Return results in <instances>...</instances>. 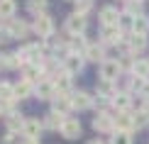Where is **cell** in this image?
Listing matches in <instances>:
<instances>
[{"mask_svg":"<svg viewBox=\"0 0 149 144\" xmlns=\"http://www.w3.org/2000/svg\"><path fill=\"white\" fill-rule=\"evenodd\" d=\"M93 129L100 132V134H113L115 132V117L110 115L108 110L95 112V117H93Z\"/></svg>","mask_w":149,"mask_h":144,"instance_id":"6da1fadb","label":"cell"},{"mask_svg":"<svg viewBox=\"0 0 149 144\" xmlns=\"http://www.w3.org/2000/svg\"><path fill=\"white\" fill-rule=\"evenodd\" d=\"M122 76V66L117 59H108L105 64H100V78L105 81H113V83H117V78Z\"/></svg>","mask_w":149,"mask_h":144,"instance_id":"7a4b0ae2","label":"cell"},{"mask_svg":"<svg viewBox=\"0 0 149 144\" xmlns=\"http://www.w3.org/2000/svg\"><path fill=\"white\" fill-rule=\"evenodd\" d=\"M144 49H147V37H139V34H130V37H125V54L139 56Z\"/></svg>","mask_w":149,"mask_h":144,"instance_id":"3957f363","label":"cell"},{"mask_svg":"<svg viewBox=\"0 0 149 144\" xmlns=\"http://www.w3.org/2000/svg\"><path fill=\"white\" fill-rule=\"evenodd\" d=\"M34 32L42 37V39H49V37L54 34V22H52V17L47 15H37V20H34Z\"/></svg>","mask_w":149,"mask_h":144,"instance_id":"277c9868","label":"cell"},{"mask_svg":"<svg viewBox=\"0 0 149 144\" xmlns=\"http://www.w3.org/2000/svg\"><path fill=\"white\" fill-rule=\"evenodd\" d=\"M120 17H122V12H117V8H113V5H105L100 10V24L103 27H120Z\"/></svg>","mask_w":149,"mask_h":144,"instance_id":"5b68a950","label":"cell"},{"mask_svg":"<svg viewBox=\"0 0 149 144\" xmlns=\"http://www.w3.org/2000/svg\"><path fill=\"white\" fill-rule=\"evenodd\" d=\"M34 93H37V98H42V100H54L56 98V86H54V81H39V83L34 86Z\"/></svg>","mask_w":149,"mask_h":144,"instance_id":"8992f818","label":"cell"},{"mask_svg":"<svg viewBox=\"0 0 149 144\" xmlns=\"http://www.w3.org/2000/svg\"><path fill=\"white\" fill-rule=\"evenodd\" d=\"M61 68H64L69 76L78 73L81 68H83V54H66V56H64V64H61Z\"/></svg>","mask_w":149,"mask_h":144,"instance_id":"52a82bcc","label":"cell"},{"mask_svg":"<svg viewBox=\"0 0 149 144\" xmlns=\"http://www.w3.org/2000/svg\"><path fill=\"white\" fill-rule=\"evenodd\" d=\"M115 129L117 132H132L134 129V117H132V110L130 112H115Z\"/></svg>","mask_w":149,"mask_h":144,"instance_id":"ba28073f","label":"cell"},{"mask_svg":"<svg viewBox=\"0 0 149 144\" xmlns=\"http://www.w3.org/2000/svg\"><path fill=\"white\" fill-rule=\"evenodd\" d=\"M83 29H86V17L83 15H78V12H73V15L66 17V32L69 34H83Z\"/></svg>","mask_w":149,"mask_h":144,"instance_id":"9c48e42d","label":"cell"},{"mask_svg":"<svg viewBox=\"0 0 149 144\" xmlns=\"http://www.w3.org/2000/svg\"><path fill=\"white\" fill-rule=\"evenodd\" d=\"M113 103V108L117 112H130L132 110V93H127V90H117V95L110 100Z\"/></svg>","mask_w":149,"mask_h":144,"instance_id":"30bf717a","label":"cell"},{"mask_svg":"<svg viewBox=\"0 0 149 144\" xmlns=\"http://www.w3.org/2000/svg\"><path fill=\"white\" fill-rule=\"evenodd\" d=\"M71 105H73V110H88V108H93V95L86 90L71 93Z\"/></svg>","mask_w":149,"mask_h":144,"instance_id":"8fae6325","label":"cell"},{"mask_svg":"<svg viewBox=\"0 0 149 144\" xmlns=\"http://www.w3.org/2000/svg\"><path fill=\"white\" fill-rule=\"evenodd\" d=\"M105 47L103 44H88V49L83 51V59H88V61H95V64H105Z\"/></svg>","mask_w":149,"mask_h":144,"instance_id":"7c38bea8","label":"cell"},{"mask_svg":"<svg viewBox=\"0 0 149 144\" xmlns=\"http://www.w3.org/2000/svg\"><path fill=\"white\" fill-rule=\"evenodd\" d=\"M95 90H98V95H100V98H105V100H113V98L117 95V83L100 78V81L95 83Z\"/></svg>","mask_w":149,"mask_h":144,"instance_id":"4fadbf2b","label":"cell"},{"mask_svg":"<svg viewBox=\"0 0 149 144\" xmlns=\"http://www.w3.org/2000/svg\"><path fill=\"white\" fill-rule=\"evenodd\" d=\"M59 132L64 134L66 139H78V137H81V122H78V120H73V117H66L64 127H61Z\"/></svg>","mask_w":149,"mask_h":144,"instance_id":"5bb4252c","label":"cell"},{"mask_svg":"<svg viewBox=\"0 0 149 144\" xmlns=\"http://www.w3.org/2000/svg\"><path fill=\"white\" fill-rule=\"evenodd\" d=\"M120 42H125L120 27H103V44H120Z\"/></svg>","mask_w":149,"mask_h":144,"instance_id":"9a60e30c","label":"cell"},{"mask_svg":"<svg viewBox=\"0 0 149 144\" xmlns=\"http://www.w3.org/2000/svg\"><path fill=\"white\" fill-rule=\"evenodd\" d=\"M130 34H139V37H147L149 34V17L147 15H137L132 20V29Z\"/></svg>","mask_w":149,"mask_h":144,"instance_id":"2e32d148","label":"cell"},{"mask_svg":"<svg viewBox=\"0 0 149 144\" xmlns=\"http://www.w3.org/2000/svg\"><path fill=\"white\" fill-rule=\"evenodd\" d=\"M44 129V122L39 120H24V127H22V134L27 137V139H37L39 132Z\"/></svg>","mask_w":149,"mask_h":144,"instance_id":"e0dca14e","label":"cell"},{"mask_svg":"<svg viewBox=\"0 0 149 144\" xmlns=\"http://www.w3.org/2000/svg\"><path fill=\"white\" fill-rule=\"evenodd\" d=\"M73 105H71V95H64V93H56V98H54V112H59V115H66V112H71Z\"/></svg>","mask_w":149,"mask_h":144,"instance_id":"ac0fdd59","label":"cell"},{"mask_svg":"<svg viewBox=\"0 0 149 144\" xmlns=\"http://www.w3.org/2000/svg\"><path fill=\"white\" fill-rule=\"evenodd\" d=\"M42 76H44V68L42 66H37V64H27L24 66V81H29L32 86L39 83V81H44Z\"/></svg>","mask_w":149,"mask_h":144,"instance_id":"d6986e66","label":"cell"},{"mask_svg":"<svg viewBox=\"0 0 149 144\" xmlns=\"http://www.w3.org/2000/svg\"><path fill=\"white\" fill-rule=\"evenodd\" d=\"M54 86H56V93H64V95H69L71 93V76L66 71L56 73V78H54Z\"/></svg>","mask_w":149,"mask_h":144,"instance_id":"ffe728a7","label":"cell"},{"mask_svg":"<svg viewBox=\"0 0 149 144\" xmlns=\"http://www.w3.org/2000/svg\"><path fill=\"white\" fill-rule=\"evenodd\" d=\"M64 122H66V115H59V112H54V110L44 117V127H49V129H61Z\"/></svg>","mask_w":149,"mask_h":144,"instance_id":"44dd1931","label":"cell"},{"mask_svg":"<svg viewBox=\"0 0 149 144\" xmlns=\"http://www.w3.org/2000/svg\"><path fill=\"white\" fill-rule=\"evenodd\" d=\"M130 73H132V76H139V78H144V81H149V59H137Z\"/></svg>","mask_w":149,"mask_h":144,"instance_id":"7402d4cb","label":"cell"},{"mask_svg":"<svg viewBox=\"0 0 149 144\" xmlns=\"http://www.w3.org/2000/svg\"><path fill=\"white\" fill-rule=\"evenodd\" d=\"M10 37H12V39H20V37H24V34H27V22H22V20H12L10 22Z\"/></svg>","mask_w":149,"mask_h":144,"instance_id":"603a6c76","label":"cell"},{"mask_svg":"<svg viewBox=\"0 0 149 144\" xmlns=\"http://www.w3.org/2000/svg\"><path fill=\"white\" fill-rule=\"evenodd\" d=\"M32 90H34V86L29 83V81H20V83H15V98H29L32 95Z\"/></svg>","mask_w":149,"mask_h":144,"instance_id":"cb8c5ba5","label":"cell"},{"mask_svg":"<svg viewBox=\"0 0 149 144\" xmlns=\"http://www.w3.org/2000/svg\"><path fill=\"white\" fill-rule=\"evenodd\" d=\"M15 100V86H10V83H0V105L3 103H12Z\"/></svg>","mask_w":149,"mask_h":144,"instance_id":"d4e9b609","label":"cell"},{"mask_svg":"<svg viewBox=\"0 0 149 144\" xmlns=\"http://www.w3.org/2000/svg\"><path fill=\"white\" fill-rule=\"evenodd\" d=\"M125 15H130V17H137V15H144V10H142V0H127L125 3Z\"/></svg>","mask_w":149,"mask_h":144,"instance_id":"484cf974","label":"cell"},{"mask_svg":"<svg viewBox=\"0 0 149 144\" xmlns=\"http://www.w3.org/2000/svg\"><path fill=\"white\" fill-rule=\"evenodd\" d=\"M110 144H132V132H115L110 134Z\"/></svg>","mask_w":149,"mask_h":144,"instance_id":"4316f807","label":"cell"},{"mask_svg":"<svg viewBox=\"0 0 149 144\" xmlns=\"http://www.w3.org/2000/svg\"><path fill=\"white\" fill-rule=\"evenodd\" d=\"M8 127H10V132H15V134H17V129L22 132V127H24V120H22L20 115H17V112H12V115H8Z\"/></svg>","mask_w":149,"mask_h":144,"instance_id":"83f0119b","label":"cell"},{"mask_svg":"<svg viewBox=\"0 0 149 144\" xmlns=\"http://www.w3.org/2000/svg\"><path fill=\"white\" fill-rule=\"evenodd\" d=\"M15 0H0V17H12L15 15Z\"/></svg>","mask_w":149,"mask_h":144,"instance_id":"f1b7e54d","label":"cell"},{"mask_svg":"<svg viewBox=\"0 0 149 144\" xmlns=\"http://www.w3.org/2000/svg\"><path fill=\"white\" fill-rule=\"evenodd\" d=\"M29 12H34V15H44V8H47V0H29L27 3Z\"/></svg>","mask_w":149,"mask_h":144,"instance_id":"f546056e","label":"cell"},{"mask_svg":"<svg viewBox=\"0 0 149 144\" xmlns=\"http://www.w3.org/2000/svg\"><path fill=\"white\" fill-rule=\"evenodd\" d=\"M91 3H93V0H76V12H78V15H88V10H91Z\"/></svg>","mask_w":149,"mask_h":144,"instance_id":"4dcf8cb0","label":"cell"},{"mask_svg":"<svg viewBox=\"0 0 149 144\" xmlns=\"http://www.w3.org/2000/svg\"><path fill=\"white\" fill-rule=\"evenodd\" d=\"M8 39H12V37H10V29H8V27H0V44L8 42Z\"/></svg>","mask_w":149,"mask_h":144,"instance_id":"1f68e13d","label":"cell"},{"mask_svg":"<svg viewBox=\"0 0 149 144\" xmlns=\"http://www.w3.org/2000/svg\"><path fill=\"white\" fill-rule=\"evenodd\" d=\"M8 68V54H0V71Z\"/></svg>","mask_w":149,"mask_h":144,"instance_id":"d6a6232c","label":"cell"},{"mask_svg":"<svg viewBox=\"0 0 149 144\" xmlns=\"http://www.w3.org/2000/svg\"><path fill=\"white\" fill-rule=\"evenodd\" d=\"M139 95L144 98V100H149V81H147V83H144V88H142V93H139Z\"/></svg>","mask_w":149,"mask_h":144,"instance_id":"836d02e7","label":"cell"},{"mask_svg":"<svg viewBox=\"0 0 149 144\" xmlns=\"http://www.w3.org/2000/svg\"><path fill=\"white\" fill-rule=\"evenodd\" d=\"M20 144H39V139H27V137H24V139H22Z\"/></svg>","mask_w":149,"mask_h":144,"instance_id":"e575fe53","label":"cell"},{"mask_svg":"<svg viewBox=\"0 0 149 144\" xmlns=\"http://www.w3.org/2000/svg\"><path fill=\"white\" fill-rule=\"evenodd\" d=\"M86 144H105L103 139H91V142H86Z\"/></svg>","mask_w":149,"mask_h":144,"instance_id":"d590c367","label":"cell"},{"mask_svg":"<svg viewBox=\"0 0 149 144\" xmlns=\"http://www.w3.org/2000/svg\"><path fill=\"white\" fill-rule=\"evenodd\" d=\"M122 3H127V0H122Z\"/></svg>","mask_w":149,"mask_h":144,"instance_id":"8d00e7d4","label":"cell"},{"mask_svg":"<svg viewBox=\"0 0 149 144\" xmlns=\"http://www.w3.org/2000/svg\"><path fill=\"white\" fill-rule=\"evenodd\" d=\"M142 3H144V0H142Z\"/></svg>","mask_w":149,"mask_h":144,"instance_id":"74e56055","label":"cell"}]
</instances>
